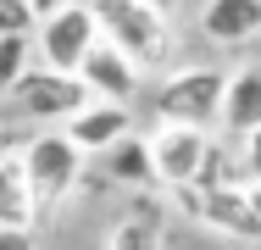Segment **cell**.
Returning <instances> with one entry per match:
<instances>
[{
	"mask_svg": "<svg viewBox=\"0 0 261 250\" xmlns=\"http://www.w3.org/2000/svg\"><path fill=\"white\" fill-rule=\"evenodd\" d=\"M84 156H106L122 139H134V106H111V100H89L67 128H61Z\"/></svg>",
	"mask_w": 261,
	"mask_h": 250,
	"instance_id": "7",
	"label": "cell"
},
{
	"mask_svg": "<svg viewBox=\"0 0 261 250\" xmlns=\"http://www.w3.org/2000/svg\"><path fill=\"white\" fill-rule=\"evenodd\" d=\"M22 167H28V184H34V200H39V222H50L78 195V184L89 172V156L61 128H39L34 139H22Z\"/></svg>",
	"mask_w": 261,
	"mask_h": 250,
	"instance_id": "2",
	"label": "cell"
},
{
	"mask_svg": "<svg viewBox=\"0 0 261 250\" xmlns=\"http://www.w3.org/2000/svg\"><path fill=\"white\" fill-rule=\"evenodd\" d=\"M145 6H156V11H167V17L178 11V0H145Z\"/></svg>",
	"mask_w": 261,
	"mask_h": 250,
	"instance_id": "20",
	"label": "cell"
},
{
	"mask_svg": "<svg viewBox=\"0 0 261 250\" xmlns=\"http://www.w3.org/2000/svg\"><path fill=\"white\" fill-rule=\"evenodd\" d=\"M89 100H95V95H89L84 78H61V72H50V67H34V72L11 89L6 111L22 117V122H61V128H67Z\"/></svg>",
	"mask_w": 261,
	"mask_h": 250,
	"instance_id": "5",
	"label": "cell"
},
{
	"mask_svg": "<svg viewBox=\"0 0 261 250\" xmlns=\"http://www.w3.org/2000/svg\"><path fill=\"white\" fill-rule=\"evenodd\" d=\"M95 45H100V22H95V6H89V0L56 11V17H45V22L34 28V56H39V67H50L61 78H78L84 61L95 56Z\"/></svg>",
	"mask_w": 261,
	"mask_h": 250,
	"instance_id": "4",
	"label": "cell"
},
{
	"mask_svg": "<svg viewBox=\"0 0 261 250\" xmlns=\"http://www.w3.org/2000/svg\"><path fill=\"white\" fill-rule=\"evenodd\" d=\"M84 84H89V95L95 100H111V106H134V95L145 89V67L139 61H128L117 45H95V56L84 61V72H78Z\"/></svg>",
	"mask_w": 261,
	"mask_h": 250,
	"instance_id": "8",
	"label": "cell"
},
{
	"mask_svg": "<svg viewBox=\"0 0 261 250\" xmlns=\"http://www.w3.org/2000/svg\"><path fill=\"white\" fill-rule=\"evenodd\" d=\"M100 172L117 184V189H150L156 184V161H150V139H122L117 150L100 156Z\"/></svg>",
	"mask_w": 261,
	"mask_h": 250,
	"instance_id": "13",
	"label": "cell"
},
{
	"mask_svg": "<svg viewBox=\"0 0 261 250\" xmlns=\"http://www.w3.org/2000/svg\"><path fill=\"white\" fill-rule=\"evenodd\" d=\"M217 128L233 134V139H245V134L261 128V56L228 72V95H222V122Z\"/></svg>",
	"mask_w": 261,
	"mask_h": 250,
	"instance_id": "11",
	"label": "cell"
},
{
	"mask_svg": "<svg viewBox=\"0 0 261 250\" xmlns=\"http://www.w3.org/2000/svg\"><path fill=\"white\" fill-rule=\"evenodd\" d=\"M250 195H256V211H261V189H250Z\"/></svg>",
	"mask_w": 261,
	"mask_h": 250,
	"instance_id": "21",
	"label": "cell"
},
{
	"mask_svg": "<svg viewBox=\"0 0 261 250\" xmlns=\"http://www.w3.org/2000/svg\"><path fill=\"white\" fill-rule=\"evenodd\" d=\"M6 34H34V17H28L22 0H0V39Z\"/></svg>",
	"mask_w": 261,
	"mask_h": 250,
	"instance_id": "17",
	"label": "cell"
},
{
	"mask_svg": "<svg viewBox=\"0 0 261 250\" xmlns=\"http://www.w3.org/2000/svg\"><path fill=\"white\" fill-rule=\"evenodd\" d=\"M0 250H39L34 228H0Z\"/></svg>",
	"mask_w": 261,
	"mask_h": 250,
	"instance_id": "18",
	"label": "cell"
},
{
	"mask_svg": "<svg viewBox=\"0 0 261 250\" xmlns=\"http://www.w3.org/2000/svg\"><path fill=\"white\" fill-rule=\"evenodd\" d=\"M228 72L217 61H184L172 72H161V84L150 89V111L156 122H184V128H217L222 122V95H228Z\"/></svg>",
	"mask_w": 261,
	"mask_h": 250,
	"instance_id": "1",
	"label": "cell"
},
{
	"mask_svg": "<svg viewBox=\"0 0 261 250\" xmlns=\"http://www.w3.org/2000/svg\"><path fill=\"white\" fill-rule=\"evenodd\" d=\"M145 139H150V161H156V184L161 189L200 184V167H206L211 145H217L206 128H184V122H156Z\"/></svg>",
	"mask_w": 261,
	"mask_h": 250,
	"instance_id": "6",
	"label": "cell"
},
{
	"mask_svg": "<svg viewBox=\"0 0 261 250\" xmlns=\"http://www.w3.org/2000/svg\"><path fill=\"white\" fill-rule=\"evenodd\" d=\"M106 250H161V234H156V222L145 211H134V217H122L106 234Z\"/></svg>",
	"mask_w": 261,
	"mask_h": 250,
	"instance_id": "15",
	"label": "cell"
},
{
	"mask_svg": "<svg viewBox=\"0 0 261 250\" xmlns=\"http://www.w3.org/2000/svg\"><path fill=\"white\" fill-rule=\"evenodd\" d=\"M0 228H39V200L28 184L22 150H0Z\"/></svg>",
	"mask_w": 261,
	"mask_h": 250,
	"instance_id": "12",
	"label": "cell"
},
{
	"mask_svg": "<svg viewBox=\"0 0 261 250\" xmlns=\"http://www.w3.org/2000/svg\"><path fill=\"white\" fill-rule=\"evenodd\" d=\"M200 34L217 50H261V0H206L200 6Z\"/></svg>",
	"mask_w": 261,
	"mask_h": 250,
	"instance_id": "10",
	"label": "cell"
},
{
	"mask_svg": "<svg viewBox=\"0 0 261 250\" xmlns=\"http://www.w3.org/2000/svg\"><path fill=\"white\" fill-rule=\"evenodd\" d=\"M195 222H206L211 234H222V239H245V245L261 239V211H256L250 189H200Z\"/></svg>",
	"mask_w": 261,
	"mask_h": 250,
	"instance_id": "9",
	"label": "cell"
},
{
	"mask_svg": "<svg viewBox=\"0 0 261 250\" xmlns=\"http://www.w3.org/2000/svg\"><path fill=\"white\" fill-rule=\"evenodd\" d=\"M34 67H39V56H34V34H6V39H0V106L11 100V89H17Z\"/></svg>",
	"mask_w": 261,
	"mask_h": 250,
	"instance_id": "14",
	"label": "cell"
},
{
	"mask_svg": "<svg viewBox=\"0 0 261 250\" xmlns=\"http://www.w3.org/2000/svg\"><path fill=\"white\" fill-rule=\"evenodd\" d=\"M239 178H245V189H261V128L239 139Z\"/></svg>",
	"mask_w": 261,
	"mask_h": 250,
	"instance_id": "16",
	"label": "cell"
},
{
	"mask_svg": "<svg viewBox=\"0 0 261 250\" xmlns=\"http://www.w3.org/2000/svg\"><path fill=\"white\" fill-rule=\"evenodd\" d=\"M89 6H95L100 39L117 45L128 61H139L145 72L172 56V17L167 11L145 6V0H89Z\"/></svg>",
	"mask_w": 261,
	"mask_h": 250,
	"instance_id": "3",
	"label": "cell"
},
{
	"mask_svg": "<svg viewBox=\"0 0 261 250\" xmlns=\"http://www.w3.org/2000/svg\"><path fill=\"white\" fill-rule=\"evenodd\" d=\"M28 6V17H34V28L45 22V17H56V11H67V6H78V0H22Z\"/></svg>",
	"mask_w": 261,
	"mask_h": 250,
	"instance_id": "19",
	"label": "cell"
}]
</instances>
